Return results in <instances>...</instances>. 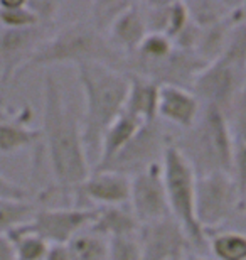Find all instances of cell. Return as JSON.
<instances>
[{
    "instance_id": "cell-1",
    "label": "cell",
    "mask_w": 246,
    "mask_h": 260,
    "mask_svg": "<svg viewBox=\"0 0 246 260\" xmlns=\"http://www.w3.org/2000/svg\"><path fill=\"white\" fill-rule=\"evenodd\" d=\"M54 178L51 189L41 191L43 201L52 196H67L91 173L81 132V118L67 105L59 80L46 71L43 83V125L39 127Z\"/></svg>"
},
{
    "instance_id": "cell-2",
    "label": "cell",
    "mask_w": 246,
    "mask_h": 260,
    "mask_svg": "<svg viewBox=\"0 0 246 260\" xmlns=\"http://www.w3.org/2000/svg\"><path fill=\"white\" fill-rule=\"evenodd\" d=\"M85 110L81 132L91 171L99 159V145L108 127L123 113L128 93V75L101 63L78 64Z\"/></svg>"
},
{
    "instance_id": "cell-3",
    "label": "cell",
    "mask_w": 246,
    "mask_h": 260,
    "mask_svg": "<svg viewBox=\"0 0 246 260\" xmlns=\"http://www.w3.org/2000/svg\"><path fill=\"white\" fill-rule=\"evenodd\" d=\"M122 61L123 56L90 20H76L52 32L32 54L19 78L38 68H51L64 63H75L76 66L101 63L120 70Z\"/></svg>"
},
{
    "instance_id": "cell-4",
    "label": "cell",
    "mask_w": 246,
    "mask_h": 260,
    "mask_svg": "<svg viewBox=\"0 0 246 260\" xmlns=\"http://www.w3.org/2000/svg\"><path fill=\"white\" fill-rule=\"evenodd\" d=\"M175 147L187 159L196 176L214 173L231 174L234 135L228 117L213 107L201 108L196 123L174 139Z\"/></svg>"
},
{
    "instance_id": "cell-5",
    "label": "cell",
    "mask_w": 246,
    "mask_h": 260,
    "mask_svg": "<svg viewBox=\"0 0 246 260\" xmlns=\"http://www.w3.org/2000/svg\"><path fill=\"white\" fill-rule=\"evenodd\" d=\"M246 81V22L234 27L226 49L209 63L192 83L191 91L204 107H213L228 117Z\"/></svg>"
},
{
    "instance_id": "cell-6",
    "label": "cell",
    "mask_w": 246,
    "mask_h": 260,
    "mask_svg": "<svg viewBox=\"0 0 246 260\" xmlns=\"http://www.w3.org/2000/svg\"><path fill=\"white\" fill-rule=\"evenodd\" d=\"M162 174L170 216L179 223L196 250L207 248V237L196 218V181L197 176L187 159L175 147L174 137L162 157Z\"/></svg>"
},
{
    "instance_id": "cell-7",
    "label": "cell",
    "mask_w": 246,
    "mask_h": 260,
    "mask_svg": "<svg viewBox=\"0 0 246 260\" xmlns=\"http://www.w3.org/2000/svg\"><path fill=\"white\" fill-rule=\"evenodd\" d=\"M241 196L231 174L214 173L196 181V218L204 233L216 232L234 220L241 211Z\"/></svg>"
},
{
    "instance_id": "cell-8",
    "label": "cell",
    "mask_w": 246,
    "mask_h": 260,
    "mask_svg": "<svg viewBox=\"0 0 246 260\" xmlns=\"http://www.w3.org/2000/svg\"><path fill=\"white\" fill-rule=\"evenodd\" d=\"M170 142L172 137L164 130L159 118L154 122L144 123L138 128V132L133 135V139L120 150L117 157L98 171H112V173L132 178L149 166L162 162L164 152Z\"/></svg>"
},
{
    "instance_id": "cell-9",
    "label": "cell",
    "mask_w": 246,
    "mask_h": 260,
    "mask_svg": "<svg viewBox=\"0 0 246 260\" xmlns=\"http://www.w3.org/2000/svg\"><path fill=\"white\" fill-rule=\"evenodd\" d=\"M96 208L39 206L25 228L44 238L49 245H67L76 235L91 226Z\"/></svg>"
},
{
    "instance_id": "cell-10",
    "label": "cell",
    "mask_w": 246,
    "mask_h": 260,
    "mask_svg": "<svg viewBox=\"0 0 246 260\" xmlns=\"http://www.w3.org/2000/svg\"><path fill=\"white\" fill-rule=\"evenodd\" d=\"M51 36V25L29 29L0 27V91L19 80L20 71L29 63L39 46Z\"/></svg>"
},
{
    "instance_id": "cell-11",
    "label": "cell",
    "mask_w": 246,
    "mask_h": 260,
    "mask_svg": "<svg viewBox=\"0 0 246 260\" xmlns=\"http://www.w3.org/2000/svg\"><path fill=\"white\" fill-rule=\"evenodd\" d=\"M128 205L140 225H149L170 216L162 162L152 164L130 178Z\"/></svg>"
},
{
    "instance_id": "cell-12",
    "label": "cell",
    "mask_w": 246,
    "mask_h": 260,
    "mask_svg": "<svg viewBox=\"0 0 246 260\" xmlns=\"http://www.w3.org/2000/svg\"><path fill=\"white\" fill-rule=\"evenodd\" d=\"M140 260H182L191 250V242L172 216L142 225L138 232Z\"/></svg>"
},
{
    "instance_id": "cell-13",
    "label": "cell",
    "mask_w": 246,
    "mask_h": 260,
    "mask_svg": "<svg viewBox=\"0 0 246 260\" xmlns=\"http://www.w3.org/2000/svg\"><path fill=\"white\" fill-rule=\"evenodd\" d=\"M78 208H103L128 205L130 178L112 171H91L90 176L71 191Z\"/></svg>"
},
{
    "instance_id": "cell-14",
    "label": "cell",
    "mask_w": 246,
    "mask_h": 260,
    "mask_svg": "<svg viewBox=\"0 0 246 260\" xmlns=\"http://www.w3.org/2000/svg\"><path fill=\"white\" fill-rule=\"evenodd\" d=\"M201 102L191 90L181 86H160L157 117L164 118L172 125L189 130L201 113Z\"/></svg>"
},
{
    "instance_id": "cell-15",
    "label": "cell",
    "mask_w": 246,
    "mask_h": 260,
    "mask_svg": "<svg viewBox=\"0 0 246 260\" xmlns=\"http://www.w3.org/2000/svg\"><path fill=\"white\" fill-rule=\"evenodd\" d=\"M147 34L149 29L147 24H145V17L142 9H140V4L130 2L128 7L110 25L107 38L110 44L120 54L128 56L138 49V46L142 44V41Z\"/></svg>"
},
{
    "instance_id": "cell-16",
    "label": "cell",
    "mask_w": 246,
    "mask_h": 260,
    "mask_svg": "<svg viewBox=\"0 0 246 260\" xmlns=\"http://www.w3.org/2000/svg\"><path fill=\"white\" fill-rule=\"evenodd\" d=\"M32 115V108L25 105L0 120V154H15L22 149L41 145V130L29 125Z\"/></svg>"
},
{
    "instance_id": "cell-17",
    "label": "cell",
    "mask_w": 246,
    "mask_h": 260,
    "mask_svg": "<svg viewBox=\"0 0 246 260\" xmlns=\"http://www.w3.org/2000/svg\"><path fill=\"white\" fill-rule=\"evenodd\" d=\"M160 86L144 76L128 75V93L123 112L142 123L157 120Z\"/></svg>"
},
{
    "instance_id": "cell-18",
    "label": "cell",
    "mask_w": 246,
    "mask_h": 260,
    "mask_svg": "<svg viewBox=\"0 0 246 260\" xmlns=\"http://www.w3.org/2000/svg\"><path fill=\"white\" fill-rule=\"evenodd\" d=\"M140 226L142 225L138 223L137 216L133 215L130 205H117L96 208L95 220L88 230L110 240L115 237L137 235Z\"/></svg>"
},
{
    "instance_id": "cell-19",
    "label": "cell",
    "mask_w": 246,
    "mask_h": 260,
    "mask_svg": "<svg viewBox=\"0 0 246 260\" xmlns=\"http://www.w3.org/2000/svg\"><path fill=\"white\" fill-rule=\"evenodd\" d=\"M142 125L144 123L140 120L123 112L122 115L108 127V130L103 135L101 145H99V159H98V164L95 166V169H101L107 164L112 162L120 154V150L133 139V135L138 132V128Z\"/></svg>"
},
{
    "instance_id": "cell-20",
    "label": "cell",
    "mask_w": 246,
    "mask_h": 260,
    "mask_svg": "<svg viewBox=\"0 0 246 260\" xmlns=\"http://www.w3.org/2000/svg\"><path fill=\"white\" fill-rule=\"evenodd\" d=\"M206 237L214 260H246V232L221 228Z\"/></svg>"
},
{
    "instance_id": "cell-21",
    "label": "cell",
    "mask_w": 246,
    "mask_h": 260,
    "mask_svg": "<svg viewBox=\"0 0 246 260\" xmlns=\"http://www.w3.org/2000/svg\"><path fill=\"white\" fill-rule=\"evenodd\" d=\"M187 12L192 24L199 29H207L216 25L228 17H231L239 4L234 2H216V0H199V2H186Z\"/></svg>"
},
{
    "instance_id": "cell-22",
    "label": "cell",
    "mask_w": 246,
    "mask_h": 260,
    "mask_svg": "<svg viewBox=\"0 0 246 260\" xmlns=\"http://www.w3.org/2000/svg\"><path fill=\"white\" fill-rule=\"evenodd\" d=\"M39 206L38 198L30 201L0 200V235H7L15 228L29 223Z\"/></svg>"
},
{
    "instance_id": "cell-23",
    "label": "cell",
    "mask_w": 246,
    "mask_h": 260,
    "mask_svg": "<svg viewBox=\"0 0 246 260\" xmlns=\"http://www.w3.org/2000/svg\"><path fill=\"white\" fill-rule=\"evenodd\" d=\"M7 237L12 243L15 260H44L51 247L44 238L27 230L25 225L7 233Z\"/></svg>"
},
{
    "instance_id": "cell-24",
    "label": "cell",
    "mask_w": 246,
    "mask_h": 260,
    "mask_svg": "<svg viewBox=\"0 0 246 260\" xmlns=\"http://www.w3.org/2000/svg\"><path fill=\"white\" fill-rule=\"evenodd\" d=\"M67 250L71 260H108V240L85 230L67 243Z\"/></svg>"
},
{
    "instance_id": "cell-25",
    "label": "cell",
    "mask_w": 246,
    "mask_h": 260,
    "mask_svg": "<svg viewBox=\"0 0 246 260\" xmlns=\"http://www.w3.org/2000/svg\"><path fill=\"white\" fill-rule=\"evenodd\" d=\"M39 24L25 0H0V27L29 29Z\"/></svg>"
},
{
    "instance_id": "cell-26",
    "label": "cell",
    "mask_w": 246,
    "mask_h": 260,
    "mask_svg": "<svg viewBox=\"0 0 246 260\" xmlns=\"http://www.w3.org/2000/svg\"><path fill=\"white\" fill-rule=\"evenodd\" d=\"M175 49L174 43L165 34H154L150 32L145 36L142 44L135 53L128 54L138 61H145V63H155V61H162L169 56L172 51Z\"/></svg>"
},
{
    "instance_id": "cell-27",
    "label": "cell",
    "mask_w": 246,
    "mask_h": 260,
    "mask_svg": "<svg viewBox=\"0 0 246 260\" xmlns=\"http://www.w3.org/2000/svg\"><path fill=\"white\" fill-rule=\"evenodd\" d=\"M130 2H95L91 4V19L90 22L95 27L107 36L110 25L115 22V19L128 7Z\"/></svg>"
},
{
    "instance_id": "cell-28",
    "label": "cell",
    "mask_w": 246,
    "mask_h": 260,
    "mask_svg": "<svg viewBox=\"0 0 246 260\" xmlns=\"http://www.w3.org/2000/svg\"><path fill=\"white\" fill-rule=\"evenodd\" d=\"M142 248H140L138 233L137 235L115 237L108 240V260H140Z\"/></svg>"
},
{
    "instance_id": "cell-29",
    "label": "cell",
    "mask_w": 246,
    "mask_h": 260,
    "mask_svg": "<svg viewBox=\"0 0 246 260\" xmlns=\"http://www.w3.org/2000/svg\"><path fill=\"white\" fill-rule=\"evenodd\" d=\"M229 125H231L234 140L246 145V81L229 115Z\"/></svg>"
},
{
    "instance_id": "cell-30",
    "label": "cell",
    "mask_w": 246,
    "mask_h": 260,
    "mask_svg": "<svg viewBox=\"0 0 246 260\" xmlns=\"http://www.w3.org/2000/svg\"><path fill=\"white\" fill-rule=\"evenodd\" d=\"M189 22L191 19H189V12H187L186 2H170L169 17H167V30H165L167 38L174 39Z\"/></svg>"
},
{
    "instance_id": "cell-31",
    "label": "cell",
    "mask_w": 246,
    "mask_h": 260,
    "mask_svg": "<svg viewBox=\"0 0 246 260\" xmlns=\"http://www.w3.org/2000/svg\"><path fill=\"white\" fill-rule=\"evenodd\" d=\"M231 178L238 188L241 200L246 196V145L234 140V155L231 166Z\"/></svg>"
},
{
    "instance_id": "cell-32",
    "label": "cell",
    "mask_w": 246,
    "mask_h": 260,
    "mask_svg": "<svg viewBox=\"0 0 246 260\" xmlns=\"http://www.w3.org/2000/svg\"><path fill=\"white\" fill-rule=\"evenodd\" d=\"M36 198L38 196H34L30 189L7 179L2 173H0V200L30 201V200H36Z\"/></svg>"
},
{
    "instance_id": "cell-33",
    "label": "cell",
    "mask_w": 246,
    "mask_h": 260,
    "mask_svg": "<svg viewBox=\"0 0 246 260\" xmlns=\"http://www.w3.org/2000/svg\"><path fill=\"white\" fill-rule=\"evenodd\" d=\"M27 5L34 12L36 17H38L39 24H43V25L54 24L56 15L61 9V4L49 2V0H32V2H27Z\"/></svg>"
},
{
    "instance_id": "cell-34",
    "label": "cell",
    "mask_w": 246,
    "mask_h": 260,
    "mask_svg": "<svg viewBox=\"0 0 246 260\" xmlns=\"http://www.w3.org/2000/svg\"><path fill=\"white\" fill-rule=\"evenodd\" d=\"M44 260H71L67 245H51Z\"/></svg>"
},
{
    "instance_id": "cell-35",
    "label": "cell",
    "mask_w": 246,
    "mask_h": 260,
    "mask_svg": "<svg viewBox=\"0 0 246 260\" xmlns=\"http://www.w3.org/2000/svg\"><path fill=\"white\" fill-rule=\"evenodd\" d=\"M0 260H15L12 243L7 235H0Z\"/></svg>"
},
{
    "instance_id": "cell-36",
    "label": "cell",
    "mask_w": 246,
    "mask_h": 260,
    "mask_svg": "<svg viewBox=\"0 0 246 260\" xmlns=\"http://www.w3.org/2000/svg\"><path fill=\"white\" fill-rule=\"evenodd\" d=\"M182 260H214V258H209L206 255H197V253H189V255H186Z\"/></svg>"
},
{
    "instance_id": "cell-37",
    "label": "cell",
    "mask_w": 246,
    "mask_h": 260,
    "mask_svg": "<svg viewBox=\"0 0 246 260\" xmlns=\"http://www.w3.org/2000/svg\"><path fill=\"white\" fill-rule=\"evenodd\" d=\"M10 113H12V112L7 110V108L2 105V102H0V120H2V118H5V117H9Z\"/></svg>"
},
{
    "instance_id": "cell-38",
    "label": "cell",
    "mask_w": 246,
    "mask_h": 260,
    "mask_svg": "<svg viewBox=\"0 0 246 260\" xmlns=\"http://www.w3.org/2000/svg\"><path fill=\"white\" fill-rule=\"evenodd\" d=\"M239 211H241L243 215L246 216V196L241 200V206H239Z\"/></svg>"
}]
</instances>
